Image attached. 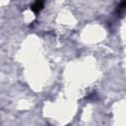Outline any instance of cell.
I'll return each mask as SVG.
<instances>
[{
	"instance_id": "6da1fadb",
	"label": "cell",
	"mask_w": 126,
	"mask_h": 126,
	"mask_svg": "<svg viewBox=\"0 0 126 126\" xmlns=\"http://www.w3.org/2000/svg\"><path fill=\"white\" fill-rule=\"evenodd\" d=\"M42 5H43V3L42 2H35V3H33L32 5V10L33 11V12H38L41 8H42Z\"/></svg>"
}]
</instances>
